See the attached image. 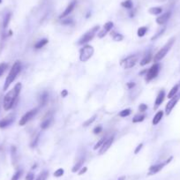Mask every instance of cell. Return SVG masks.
I'll list each match as a JSON object with an SVG mask.
<instances>
[{
    "instance_id": "1",
    "label": "cell",
    "mask_w": 180,
    "mask_h": 180,
    "mask_svg": "<svg viewBox=\"0 0 180 180\" xmlns=\"http://www.w3.org/2000/svg\"><path fill=\"white\" fill-rule=\"evenodd\" d=\"M21 87V83H17L14 87L4 96L3 101V107L5 111H10L14 106L18 96L20 93Z\"/></svg>"
},
{
    "instance_id": "2",
    "label": "cell",
    "mask_w": 180,
    "mask_h": 180,
    "mask_svg": "<svg viewBox=\"0 0 180 180\" xmlns=\"http://www.w3.org/2000/svg\"><path fill=\"white\" fill-rule=\"evenodd\" d=\"M20 71H21V63L19 61H16L13 64L12 69L10 70V72L8 73V76L5 79V82H4V91L7 90L8 87H10V85L15 81V79L19 75V73L20 72Z\"/></svg>"
},
{
    "instance_id": "3",
    "label": "cell",
    "mask_w": 180,
    "mask_h": 180,
    "mask_svg": "<svg viewBox=\"0 0 180 180\" xmlns=\"http://www.w3.org/2000/svg\"><path fill=\"white\" fill-rule=\"evenodd\" d=\"M174 42H175V37H172V38L164 45V47L155 55V57H154V62L157 63V62L161 61L164 57L167 55V53L170 51V49H171V47H172Z\"/></svg>"
},
{
    "instance_id": "4",
    "label": "cell",
    "mask_w": 180,
    "mask_h": 180,
    "mask_svg": "<svg viewBox=\"0 0 180 180\" xmlns=\"http://www.w3.org/2000/svg\"><path fill=\"white\" fill-rule=\"evenodd\" d=\"M94 48L91 45H85L81 50H80V60L81 62H87L88 61L93 54H94Z\"/></svg>"
},
{
    "instance_id": "5",
    "label": "cell",
    "mask_w": 180,
    "mask_h": 180,
    "mask_svg": "<svg viewBox=\"0 0 180 180\" xmlns=\"http://www.w3.org/2000/svg\"><path fill=\"white\" fill-rule=\"evenodd\" d=\"M99 29H100L99 26H96V27L93 28L91 30H89L88 32L84 34L80 38V40H79V42H78V44H79V45H83V44H86V43H87L88 42H90V41L94 38V36L96 35V34L97 33V31H98Z\"/></svg>"
},
{
    "instance_id": "6",
    "label": "cell",
    "mask_w": 180,
    "mask_h": 180,
    "mask_svg": "<svg viewBox=\"0 0 180 180\" xmlns=\"http://www.w3.org/2000/svg\"><path fill=\"white\" fill-rule=\"evenodd\" d=\"M138 62V56L131 55L120 61V66L124 69H131L135 66Z\"/></svg>"
},
{
    "instance_id": "7",
    "label": "cell",
    "mask_w": 180,
    "mask_h": 180,
    "mask_svg": "<svg viewBox=\"0 0 180 180\" xmlns=\"http://www.w3.org/2000/svg\"><path fill=\"white\" fill-rule=\"evenodd\" d=\"M159 71H160V65L157 64V63L154 64L153 66L150 67V69L147 71V74H146V78H145L146 81L149 82L150 81H152L153 79H155L158 75Z\"/></svg>"
},
{
    "instance_id": "8",
    "label": "cell",
    "mask_w": 180,
    "mask_h": 180,
    "mask_svg": "<svg viewBox=\"0 0 180 180\" xmlns=\"http://www.w3.org/2000/svg\"><path fill=\"white\" fill-rule=\"evenodd\" d=\"M171 160H172V156H171V157H170V158H169V159H168L166 162H164V163L156 164V165H154V166H151V167L149 168V172H148V175H149V176H152V175H155V174L158 173L159 171H161V170L164 169V167L165 166V165H166V164H170Z\"/></svg>"
},
{
    "instance_id": "9",
    "label": "cell",
    "mask_w": 180,
    "mask_h": 180,
    "mask_svg": "<svg viewBox=\"0 0 180 180\" xmlns=\"http://www.w3.org/2000/svg\"><path fill=\"white\" fill-rule=\"evenodd\" d=\"M36 113H37V109H34V110H31V111H28L26 114L24 115V116L20 118L19 123V125H25L28 121H30V120L33 118Z\"/></svg>"
},
{
    "instance_id": "10",
    "label": "cell",
    "mask_w": 180,
    "mask_h": 180,
    "mask_svg": "<svg viewBox=\"0 0 180 180\" xmlns=\"http://www.w3.org/2000/svg\"><path fill=\"white\" fill-rule=\"evenodd\" d=\"M179 98L180 96H175L173 98L170 99V101L167 103V105H166V107H165V113H166V115L170 114V112L172 111V110L174 109V107H175L176 104L178 103Z\"/></svg>"
},
{
    "instance_id": "11",
    "label": "cell",
    "mask_w": 180,
    "mask_h": 180,
    "mask_svg": "<svg viewBox=\"0 0 180 180\" xmlns=\"http://www.w3.org/2000/svg\"><path fill=\"white\" fill-rule=\"evenodd\" d=\"M112 28H113V22L109 21V22L105 23L103 29H102V31H100V32L98 33V34H97L99 38H102V37H104V36L107 34L108 32H110V31L112 29Z\"/></svg>"
},
{
    "instance_id": "12",
    "label": "cell",
    "mask_w": 180,
    "mask_h": 180,
    "mask_svg": "<svg viewBox=\"0 0 180 180\" xmlns=\"http://www.w3.org/2000/svg\"><path fill=\"white\" fill-rule=\"evenodd\" d=\"M14 121V116L13 115H9L6 117L3 118L0 121V128H5L8 125H10Z\"/></svg>"
},
{
    "instance_id": "13",
    "label": "cell",
    "mask_w": 180,
    "mask_h": 180,
    "mask_svg": "<svg viewBox=\"0 0 180 180\" xmlns=\"http://www.w3.org/2000/svg\"><path fill=\"white\" fill-rule=\"evenodd\" d=\"M76 4H77V2H76V0H73L72 2H71L70 4H69V5L66 7V9L64 11V13L59 16L60 19H63V18H66V16H68L72 11H73V9H74V7H75V5H76Z\"/></svg>"
},
{
    "instance_id": "14",
    "label": "cell",
    "mask_w": 180,
    "mask_h": 180,
    "mask_svg": "<svg viewBox=\"0 0 180 180\" xmlns=\"http://www.w3.org/2000/svg\"><path fill=\"white\" fill-rule=\"evenodd\" d=\"M113 140H114V137H111V138H110V139H107V140L104 142V144L101 147V149H100V151H99V154H100V155L104 154L110 147H111V145H112V143H113Z\"/></svg>"
},
{
    "instance_id": "15",
    "label": "cell",
    "mask_w": 180,
    "mask_h": 180,
    "mask_svg": "<svg viewBox=\"0 0 180 180\" xmlns=\"http://www.w3.org/2000/svg\"><path fill=\"white\" fill-rule=\"evenodd\" d=\"M170 15H171V13L170 12H167L164 14H161V16L157 17L156 19V23L158 25H164L170 18Z\"/></svg>"
},
{
    "instance_id": "16",
    "label": "cell",
    "mask_w": 180,
    "mask_h": 180,
    "mask_svg": "<svg viewBox=\"0 0 180 180\" xmlns=\"http://www.w3.org/2000/svg\"><path fill=\"white\" fill-rule=\"evenodd\" d=\"M164 98H165V92L164 90H161L157 96V97L155 99V109H157L164 101Z\"/></svg>"
},
{
    "instance_id": "17",
    "label": "cell",
    "mask_w": 180,
    "mask_h": 180,
    "mask_svg": "<svg viewBox=\"0 0 180 180\" xmlns=\"http://www.w3.org/2000/svg\"><path fill=\"white\" fill-rule=\"evenodd\" d=\"M163 117H164V111H158L156 114L155 115V117H154V118H153V121H152L153 125H156L157 124H159V122L162 120Z\"/></svg>"
},
{
    "instance_id": "18",
    "label": "cell",
    "mask_w": 180,
    "mask_h": 180,
    "mask_svg": "<svg viewBox=\"0 0 180 180\" xmlns=\"http://www.w3.org/2000/svg\"><path fill=\"white\" fill-rule=\"evenodd\" d=\"M148 13L152 15H159L163 13V8L162 7H151L148 10Z\"/></svg>"
},
{
    "instance_id": "19",
    "label": "cell",
    "mask_w": 180,
    "mask_h": 180,
    "mask_svg": "<svg viewBox=\"0 0 180 180\" xmlns=\"http://www.w3.org/2000/svg\"><path fill=\"white\" fill-rule=\"evenodd\" d=\"M51 122H52V117H49L45 118V119L43 121V123L41 124V128L43 129V130L46 129V128H48L49 125H50Z\"/></svg>"
},
{
    "instance_id": "20",
    "label": "cell",
    "mask_w": 180,
    "mask_h": 180,
    "mask_svg": "<svg viewBox=\"0 0 180 180\" xmlns=\"http://www.w3.org/2000/svg\"><path fill=\"white\" fill-rule=\"evenodd\" d=\"M151 59H152V54H151V53H148V54H147V55L142 58V60L140 61V66H146L147 64H148V63L151 61Z\"/></svg>"
},
{
    "instance_id": "21",
    "label": "cell",
    "mask_w": 180,
    "mask_h": 180,
    "mask_svg": "<svg viewBox=\"0 0 180 180\" xmlns=\"http://www.w3.org/2000/svg\"><path fill=\"white\" fill-rule=\"evenodd\" d=\"M178 91H179V85H176V86H174V87L171 88V90H170V93L168 94V98H173V97L177 95Z\"/></svg>"
},
{
    "instance_id": "22",
    "label": "cell",
    "mask_w": 180,
    "mask_h": 180,
    "mask_svg": "<svg viewBox=\"0 0 180 180\" xmlns=\"http://www.w3.org/2000/svg\"><path fill=\"white\" fill-rule=\"evenodd\" d=\"M47 43H48V39H43V40L39 41V42L34 45V48L36 49H41V48L44 47Z\"/></svg>"
},
{
    "instance_id": "23",
    "label": "cell",
    "mask_w": 180,
    "mask_h": 180,
    "mask_svg": "<svg viewBox=\"0 0 180 180\" xmlns=\"http://www.w3.org/2000/svg\"><path fill=\"white\" fill-rule=\"evenodd\" d=\"M121 6H123L124 8H126V9H131L133 6V4H132L131 0H125L121 3Z\"/></svg>"
},
{
    "instance_id": "24",
    "label": "cell",
    "mask_w": 180,
    "mask_h": 180,
    "mask_svg": "<svg viewBox=\"0 0 180 180\" xmlns=\"http://www.w3.org/2000/svg\"><path fill=\"white\" fill-rule=\"evenodd\" d=\"M48 98H49V95H48L46 92H44V93L41 96V98H40V103H41L42 106L45 105V103H46L47 101H48Z\"/></svg>"
},
{
    "instance_id": "25",
    "label": "cell",
    "mask_w": 180,
    "mask_h": 180,
    "mask_svg": "<svg viewBox=\"0 0 180 180\" xmlns=\"http://www.w3.org/2000/svg\"><path fill=\"white\" fill-rule=\"evenodd\" d=\"M83 163H84V161H83V160H81L79 163H77V164L73 166V168L72 169V172H77V171H79V170H81V169L82 168Z\"/></svg>"
},
{
    "instance_id": "26",
    "label": "cell",
    "mask_w": 180,
    "mask_h": 180,
    "mask_svg": "<svg viewBox=\"0 0 180 180\" xmlns=\"http://www.w3.org/2000/svg\"><path fill=\"white\" fill-rule=\"evenodd\" d=\"M11 16H12V14L9 13H7L5 17H4V22H3V27H4V28H7V26H8V24H9V22H10V19H11Z\"/></svg>"
},
{
    "instance_id": "27",
    "label": "cell",
    "mask_w": 180,
    "mask_h": 180,
    "mask_svg": "<svg viewBox=\"0 0 180 180\" xmlns=\"http://www.w3.org/2000/svg\"><path fill=\"white\" fill-rule=\"evenodd\" d=\"M106 140H107V138H106V137H103L102 139H101V140H99L98 142H97V143H96V144L95 145V147H94V149H95V150H96L97 148H101V147H102V145L104 144V142H105Z\"/></svg>"
},
{
    "instance_id": "28",
    "label": "cell",
    "mask_w": 180,
    "mask_h": 180,
    "mask_svg": "<svg viewBox=\"0 0 180 180\" xmlns=\"http://www.w3.org/2000/svg\"><path fill=\"white\" fill-rule=\"evenodd\" d=\"M131 110L130 109H125V110H123L122 111L119 112L118 116L121 117H128L129 115L131 114Z\"/></svg>"
},
{
    "instance_id": "29",
    "label": "cell",
    "mask_w": 180,
    "mask_h": 180,
    "mask_svg": "<svg viewBox=\"0 0 180 180\" xmlns=\"http://www.w3.org/2000/svg\"><path fill=\"white\" fill-rule=\"evenodd\" d=\"M147 27H141L138 29V36L140 37H142L145 35V34L147 33Z\"/></svg>"
},
{
    "instance_id": "30",
    "label": "cell",
    "mask_w": 180,
    "mask_h": 180,
    "mask_svg": "<svg viewBox=\"0 0 180 180\" xmlns=\"http://www.w3.org/2000/svg\"><path fill=\"white\" fill-rule=\"evenodd\" d=\"M145 119V116L144 115H138V116H135L132 119V122L133 123H139V122H142L143 120Z\"/></svg>"
},
{
    "instance_id": "31",
    "label": "cell",
    "mask_w": 180,
    "mask_h": 180,
    "mask_svg": "<svg viewBox=\"0 0 180 180\" xmlns=\"http://www.w3.org/2000/svg\"><path fill=\"white\" fill-rule=\"evenodd\" d=\"M96 116L95 115V116H93V117H92L91 118L87 119V120L86 122H84V123H83V126H84V127H87V126L90 125H91V124H92V123H93V122H94V121L96 120Z\"/></svg>"
},
{
    "instance_id": "32",
    "label": "cell",
    "mask_w": 180,
    "mask_h": 180,
    "mask_svg": "<svg viewBox=\"0 0 180 180\" xmlns=\"http://www.w3.org/2000/svg\"><path fill=\"white\" fill-rule=\"evenodd\" d=\"M7 66L8 65L5 64V63H1L0 64V77L4 74V72H5V70L7 69Z\"/></svg>"
},
{
    "instance_id": "33",
    "label": "cell",
    "mask_w": 180,
    "mask_h": 180,
    "mask_svg": "<svg viewBox=\"0 0 180 180\" xmlns=\"http://www.w3.org/2000/svg\"><path fill=\"white\" fill-rule=\"evenodd\" d=\"M123 39H124V36H123L121 34L115 33L114 34H113V40L116 41V42H121Z\"/></svg>"
},
{
    "instance_id": "34",
    "label": "cell",
    "mask_w": 180,
    "mask_h": 180,
    "mask_svg": "<svg viewBox=\"0 0 180 180\" xmlns=\"http://www.w3.org/2000/svg\"><path fill=\"white\" fill-rule=\"evenodd\" d=\"M64 170L63 169H58V170H57L55 172H54V176L56 177V178H60V177H62L63 175H64Z\"/></svg>"
},
{
    "instance_id": "35",
    "label": "cell",
    "mask_w": 180,
    "mask_h": 180,
    "mask_svg": "<svg viewBox=\"0 0 180 180\" xmlns=\"http://www.w3.org/2000/svg\"><path fill=\"white\" fill-rule=\"evenodd\" d=\"M21 175H22V170H18V171L15 172V174L13 176L12 180H19V178L21 177Z\"/></svg>"
},
{
    "instance_id": "36",
    "label": "cell",
    "mask_w": 180,
    "mask_h": 180,
    "mask_svg": "<svg viewBox=\"0 0 180 180\" xmlns=\"http://www.w3.org/2000/svg\"><path fill=\"white\" fill-rule=\"evenodd\" d=\"M164 30H165V28H163V29H162V30H161L160 32H158V33H157V34H155V36H153V37L151 38V40H152V41H154V40L157 39V38H158V37H159V36H160V35L164 33Z\"/></svg>"
},
{
    "instance_id": "37",
    "label": "cell",
    "mask_w": 180,
    "mask_h": 180,
    "mask_svg": "<svg viewBox=\"0 0 180 180\" xmlns=\"http://www.w3.org/2000/svg\"><path fill=\"white\" fill-rule=\"evenodd\" d=\"M139 109H140V111L141 112H144V111H146L147 109V104H144V103L140 104V107H139Z\"/></svg>"
},
{
    "instance_id": "38",
    "label": "cell",
    "mask_w": 180,
    "mask_h": 180,
    "mask_svg": "<svg viewBox=\"0 0 180 180\" xmlns=\"http://www.w3.org/2000/svg\"><path fill=\"white\" fill-rule=\"evenodd\" d=\"M102 131V127L101 125H98V126H96V127L94 129L93 132H94L95 134H98V133H100Z\"/></svg>"
},
{
    "instance_id": "39",
    "label": "cell",
    "mask_w": 180,
    "mask_h": 180,
    "mask_svg": "<svg viewBox=\"0 0 180 180\" xmlns=\"http://www.w3.org/2000/svg\"><path fill=\"white\" fill-rule=\"evenodd\" d=\"M62 24L63 25H71V24H72V19H64V20H62Z\"/></svg>"
},
{
    "instance_id": "40",
    "label": "cell",
    "mask_w": 180,
    "mask_h": 180,
    "mask_svg": "<svg viewBox=\"0 0 180 180\" xmlns=\"http://www.w3.org/2000/svg\"><path fill=\"white\" fill-rule=\"evenodd\" d=\"M34 175L31 172H29L26 177V180H34Z\"/></svg>"
},
{
    "instance_id": "41",
    "label": "cell",
    "mask_w": 180,
    "mask_h": 180,
    "mask_svg": "<svg viewBox=\"0 0 180 180\" xmlns=\"http://www.w3.org/2000/svg\"><path fill=\"white\" fill-rule=\"evenodd\" d=\"M142 147H143V144H142V143H140V144L138 147H136V149L134 150V154H138V153L140 152V150L142 148Z\"/></svg>"
},
{
    "instance_id": "42",
    "label": "cell",
    "mask_w": 180,
    "mask_h": 180,
    "mask_svg": "<svg viewBox=\"0 0 180 180\" xmlns=\"http://www.w3.org/2000/svg\"><path fill=\"white\" fill-rule=\"evenodd\" d=\"M87 167H83L81 169V170H80V172H79V175L81 176V175H83L84 173H86L87 172Z\"/></svg>"
},
{
    "instance_id": "43",
    "label": "cell",
    "mask_w": 180,
    "mask_h": 180,
    "mask_svg": "<svg viewBox=\"0 0 180 180\" xmlns=\"http://www.w3.org/2000/svg\"><path fill=\"white\" fill-rule=\"evenodd\" d=\"M126 86H127V87H128L129 89H131V88H132V87L135 86V83H134V82H128V83L126 84Z\"/></svg>"
},
{
    "instance_id": "44",
    "label": "cell",
    "mask_w": 180,
    "mask_h": 180,
    "mask_svg": "<svg viewBox=\"0 0 180 180\" xmlns=\"http://www.w3.org/2000/svg\"><path fill=\"white\" fill-rule=\"evenodd\" d=\"M67 95H68V91L67 90H63L62 91V93H61V96H62V97H66L67 96Z\"/></svg>"
},
{
    "instance_id": "45",
    "label": "cell",
    "mask_w": 180,
    "mask_h": 180,
    "mask_svg": "<svg viewBox=\"0 0 180 180\" xmlns=\"http://www.w3.org/2000/svg\"><path fill=\"white\" fill-rule=\"evenodd\" d=\"M1 3H2V0H0V4H1Z\"/></svg>"
},
{
    "instance_id": "46",
    "label": "cell",
    "mask_w": 180,
    "mask_h": 180,
    "mask_svg": "<svg viewBox=\"0 0 180 180\" xmlns=\"http://www.w3.org/2000/svg\"><path fill=\"white\" fill-rule=\"evenodd\" d=\"M37 180H41V179H37Z\"/></svg>"
}]
</instances>
